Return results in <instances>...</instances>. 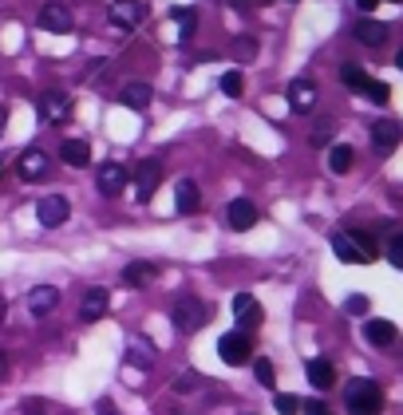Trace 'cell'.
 I'll return each mask as SVG.
<instances>
[{
  "label": "cell",
  "mask_w": 403,
  "mask_h": 415,
  "mask_svg": "<svg viewBox=\"0 0 403 415\" xmlns=\"http://www.w3.org/2000/svg\"><path fill=\"white\" fill-rule=\"evenodd\" d=\"M356 4H360L364 12H372V9H376V4H379V0H356Z\"/></svg>",
  "instance_id": "cell-43"
},
{
  "label": "cell",
  "mask_w": 403,
  "mask_h": 415,
  "mask_svg": "<svg viewBox=\"0 0 403 415\" xmlns=\"http://www.w3.org/2000/svg\"><path fill=\"white\" fill-rule=\"evenodd\" d=\"M289 107L297 111V115L317 107V84H312V79H292L289 84Z\"/></svg>",
  "instance_id": "cell-14"
},
{
  "label": "cell",
  "mask_w": 403,
  "mask_h": 415,
  "mask_svg": "<svg viewBox=\"0 0 403 415\" xmlns=\"http://www.w3.org/2000/svg\"><path fill=\"white\" fill-rule=\"evenodd\" d=\"M48 166H52V159H48V151H40V146H28V151L20 154V178H24V182H40V178L48 174Z\"/></svg>",
  "instance_id": "cell-11"
},
{
  "label": "cell",
  "mask_w": 403,
  "mask_h": 415,
  "mask_svg": "<svg viewBox=\"0 0 403 415\" xmlns=\"http://www.w3.org/2000/svg\"><path fill=\"white\" fill-rule=\"evenodd\" d=\"M174 206H178V214H194L202 206V194H198V186L190 178H182L178 186H174Z\"/></svg>",
  "instance_id": "cell-23"
},
{
  "label": "cell",
  "mask_w": 403,
  "mask_h": 415,
  "mask_svg": "<svg viewBox=\"0 0 403 415\" xmlns=\"http://www.w3.org/2000/svg\"><path fill=\"white\" fill-rule=\"evenodd\" d=\"M300 411H309V415H328L320 399H309V404H300Z\"/></svg>",
  "instance_id": "cell-40"
},
{
  "label": "cell",
  "mask_w": 403,
  "mask_h": 415,
  "mask_svg": "<svg viewBox=\"0 0 403 415\" xmlns=\"http://www.w3.org/2000/svg\"><path fill=\"white\" fill-rule=\"evenodd\" d=\"M340 79H344L348 87H356V91H364V84H368V71L356 68V64H344V68H340Z\"/></svg>",
  "instance_id": "cell-28"
},
{
  "label": "cell",
  "mask_w": 403,
  "mask_h": 415,
  "mask_svg": "<svg viewBox=\"0 0 403 415\" xmlns=\"http://www.w3.org/2000/svg\"><path fill=\"white\" fill-rule=\"evenodd\" d=\"M146 16L143 0H111V9H107V20H111L115 28H123V32H131V28H138Z\"/></svg>",
  "instance_id": "cell-6"
},
{
  "label": "cell",
  "mask_w": 403,
  "mask_h": 415,
  "mask_svg": "<svg viewBox=\"0 0 403 415\" xmlns=\"http://www.w3.org/2000/svg\"><path fill=\"white\" fill-rule=\"evenodd\" d=\"M151 95H155V91H151V84H127L119 91V103H123V107H131V111H146V107H151Z\"/></svg>",
  "instance_id": "cell-21"
},
{
  "label": "cell",
  "mask_w": 403,
  "mask_h": 415,
  "mask_svg": "<svg viewBox=\"0 0 403 415\" xmlns=\"http://www.w3.org/2000/svg\"><path fill=\"white\" fill-rule=\"evenodd\" d=\"M127 360H131L135 368H151V364H155V348H146V344H131Z\"/></svg>",
  "instance_id": "cell-29"
},
{
  "label": "cell",
  "mask_w": 403,
  "mask_h": 415,
  "mask_svg": "<svg viewBox=\"0 0 403 415\" xmlns=\"http://www.w3.org/2000/svg\"><path fill=\"white\" fill-rule=\"evenodd\" d=\"M364 336H368V344H376V348H392L399 332H395L392 321H368L364 324Z\"/></svg>",
  "instance_id": "cell-22"
},
{
  "label": "cell",
  "mask_w": 403,
  "mask_h": 415,
  "mask_svg": "<svg viewBox=\"0 0 403 415\" xmlns=\"http://www.w3.org/2000/svg\"><path fill=\"white\" fill-rule=\"evenodd\" d=\"M273 407H277L281 415H297V411H300V399L289 396V391H277V396H273Z\"/></svg>",
  "instance_id": "cell-32"
},
{
  "label": "cell",
  "mask_w": 403,
  "mask_h": 415,
  "mask_svg": "<svg viewBox=\"0 0 403 415\" xmlns=\"http://www.w3.org/2000/svg\"><path fill=\"white\" fill-rule=\"evenodd\" d=\"M356 40L368 44V48H379V44L387 40V28L379 24V20H360V24H356Z\"/></svg>",
  "instance_id": "cell-24"
},
{
  "label": "cell",
  "mask_w": 403,
  "mask_h": 415,
  "mask_svg": "<svg viewBox=\"0 0 403 415\" xmlns=\"http://www.w3.org/2000/svg\"><path fill=\"white\" fill-rule=\"evenodd\" d=\"M253 372H257V380L265 384V388H273L277 384V372H273V360H265V356H261V360H253Z\"/></svg>",
  "instance_id": "cell-33"
},
{
  "label": "cell",
  "mask_w": 403,
  "mask_h": 415,
  "mask_svg": "<svg viewBox=\"0 0 403 415\" xmlns=\"http://www.w3.org/2000/svg\"><path fill=\"white\" fill-rule=\"evenodd\" d=\"M253 56H257V40H253V36H238V40H233V59H238V64H249Z\"/></svg>",
  "instance_id": "cell-26"
},
{
  "label": "cell",
  "mask_w": 403,
  "mask_h": 415,
  "mask_svg": "<svg viewBox=\"0 0 403 415\" xmlns=\"http://www.w3.org/2000/svg\"><path fill=\"white\" fill-rule=\"evenodd\" d=\"M305 376H309V384H312L317 391H328V388L336 384V368L328 364V360H320V356L305 364Z\"/></svg>",
  "instance_id": "cell-17"
},
{
  "label": "cell",
  "mask_w": 403,
  "mask_h": 415,
  "mask_svg": "<svg viewBox=\"0 0 403 415\" xmlns=\"http://www.w3.org/2000/svg\"><path fill=\"white\" fill-rule=\"evenodd\" d=\"M40 24L48 28V32H71L76 28V16H71L68 4H60V0H48L40 9Z\"/></svg>",
  "instance_id": "cell-9"
},
{
  "label": "cell",
  "mask_w": 403,
  "mask_h": 415,
  "mask_svg": "<svg viewBox=\"0 0 403 415\" xmlns=\"http://www.w3.org/2000/svg\"><path fill=\"white\" fill-rule=\"evenodd\" d=\"M395 68H399V71H403V51H399V56H395Z\"/></svg>",
  "instance_id": "cell-45"
},
{
  "label": "cell",
  "mask_w": 403,
  "mask_h": 415,
  "mask_svg": "<svg viewBox=\"0 0 403 415\" xmlns=\"http://www.w3.org/2000/svg\"><path fill=\"white\" fill-rule=\"evenodd\" d=\"M36 218H40L44 229H60L63 221L71 218V202L63 194H48V198H40V206H36Z\"/></svg>",
  "instance_id": "cell-4"
},
{
  "label": "cell",
  "mask_w": 403,
  "mask_h": 415,
  "mask_svg": "<svg viewBox=\"0 0 403 415\" xmlns=\"http://www.w3.org/2000/svg\"><path fill=\"white\" fill-rule=\"evenodd\" d=\"M344 404H348L352 415H379L384 411V391H379L376 380H352L348 391H344Z\"/></svg>",
  "instance_id": "cell-1"
},
{
  "label": "cell",
  "mask_w": 403,
  "mask_h": 415,
  "mask_svg": "<svg viewBox=\"0 0 403 415\" xmlns=\"http://www.w3.org/2000/svg\"><path fill=\"white\" fill-rule=\"evenodd\" d=\"M206 305L198 301V296H182V301H174V309H170V321H174V329L178 332H198L202 324H206Z\"/></svg>",
  "instance_id": "cell-3"
},
{
  "label": "cell",
  "mask_w": 403,
  "mask_h": 415,
  "mask_svg": "<svg viewBox=\"0 0 403 415\" xmlns=\"http://www.w3.org/2000/svg\"><path fill=\"white\" fill-rule=\"evenodd\" d=\"M155 277H158V265L155 261H131L127 269H123V285H131V289L151 285Z\"/></svg>",
  "instance_id": "cell-18"
},
{
  "label": "cell",
  "mask_w": 403,
  "mask_h": 415,
  "mask_svg": "<svg viewBox=\"0 0 403 415\" xmlns=\"http://www.w3.org/2000/svg\"><path fill=\"white\" fill-rule=\"evenodd\" d=\"M332 254L340 257L344 265H368L376 257V246H372L364 234H336L332 237Z\"/></svg>",
  "instance_id": "cell-2"
},
{
  "label": "cell",
  "mask_w": 403,
  "mask_h": 415,
  "mask_svg": "<svg viewBox=\"0 0 403 415\" xmlns=\"http://www.w3.org/2000/svg\"><path fill=\"white\" fill-rule=\"evenodd\" d=\"M107 76H111V59H95V64H91V68H87V84H103V79Z\"/></svg>",
  "instance_id": "cell-34"
},
{
  "label": "cell",
  "mask_w": 403,
  "mask_h": 415,
  "mask_svg": "<svg viewBox=\"0 0 403 415\" xmlns=\"http://www.w3.org/2000/svg\"><path fill=\"white\" fill-rule=\"evenodd\" d=\"M332 135H336V123H320V127L312 131V146H325Z\"/></svg>",
  "instance_id": "cell-37"
},
{
  "label": "cell",
  "mask_w": 403,
  "mask_h": 415,
  "mask_svg": "<svg viewBox=\"0 0 403 415\" xmlns=\"http://www.w3.org/2000/svg\"><path fill=\"white\" fill-rule=\"evenodd\" d=\"M40 111L48 123H60V119L71 115V95L68 91H44L40 95Z\"/></svg>",
  "instance_id": "cell-16"
},
{
  "label": "cell",
  "mask_w": 403,
  "mask_h": 415,
  "mask_svg": "<svg viewBox=\"0 0 403 415\" xmlns=\"http://www.w3.org/2000/svg\"><path fill=\"white\" fill-rule=\"evenodd\" d=\"M222 91L230 95V99H241V91H245V79H241L238 68H230V71L222 76Z\"/></svg>",
  "instance_id": "cell-27"
},
{
  "label": "cell",
  "mask_w": 403,
  "mask_h": 415,
  "mask_svg": "<svg viewBox=\"0 0 403 415\" xmlns=\"http://www.w3.org/2000/svg\"><path fill=\"white\" fill-rule=\"evenodd\" d=\"M60 309V289L56 285H36L32 293H28V313L32 316H48Z\"/></svg>",
  "instance_id": "cell-12"
},
{
  "label": "cell",
  "mask_w": 403,
  "mask_h": 415,
  "mask_svg": "<svg viewBox=\"0 0 403 415\" xmlns=\"http://www.w3.org/2000/svg\"><path fill=\"white\" fill-rule=\"evenodd\" d=\"M158 182H163V162H158V159H143L135 166V198H138V202H151V194H155Z\"/></svg>",
  "instance_id": "cell-5"
},
{
  "label": "cell",
  "mask_w": 403,
  "mask_h": 415,
  "mask_svg": "<svg viewBox=\"0 0 403 415\" xmlns=\"http://www.w3.org/2000/svg\"><path fill=\"white\" fill-rule=\"evenodd\" d=\"M4 376H9V356L0 352V380H4Z\"/></svg>",
  "instance_id": "cell-42"
},
{
  "label": "cell",
  "mask_w": 403,
  "mask_h": 415,
  "mask_svg": "<svg viewBox=\"0 0 403 415\" xmlns=\"http://www.w3.org/2000/svg\"><path fill=\"white\" fill-rule=\"evenodd\" d=\"M403 131L399 123H392V119H379L376 127H372V143H376V151H392V146H399Z\"/></svg>",
  "instance_id": "cell-19"
},
{
  "label": "cell",
  "mask_w": 403,
  "mask_h": 415,
  "mask_svg": "<svg viewBox=\"0 0 403 415\" xmlns=\"http://www.w3.org/2000/svg\"><path fill=\"white\" fill-rule=\"evenodd\" d=\"M60 159L68 162V166H87L91 162V143H83V139H68V143H60Z\"/></svg>",
  "instance_id": "cell-20"
},
{
  "label": "cell",
  "mask_w": 403,
  "mask_h": 415,
  "mask_svg": "<svg viewBox=\"0 0 403 415\" xmlns=\"http://www.w3.org/2000/svg\"><path fill=\"white\" fill-rule=\"evenodd\" d=\"M218 356H222L230 368L249 364V336L245 332H225V336L218 340Z\"/></svg>",
  "instance_id": "cell-7"
},
{
  "label": "cell",
  "mask_w": 403,
  "mask_h": 415,
  "mask_svg": "<svg viewBox=\"0 0 403 415\" xmlns=\"http://www.w3.org/2000/svg\"><path fill=\"white\" fill-rule=\"evenodd\" d=\"M225 218H230V226L238 229V234H245V229L257 226V206L249 202V198H233L230 210H225Z\"/></svg>",
  "instance_id": "cell-15"
},
{
  "label": "cell",
  "mask_w": 403,
  "mask_h": 415,
  "mask_svg": "<svg viewBox=\"0 0 403 415\" xmlns=\"http://www.w3.org/2000/svg\"><path fill=\"white\" fill-rule=\"evenodd\" d=\"M233 316H238V324H241L238 332L257 329V324L265 321V313H261V305H257V296H249V293H238V296H233Z\"/></svg>",
  "instance_id": "cell-10"
},
{
  "label": "cell",
  "mask_w": 403,
  "mask_h": 415,
  "mask_svg": "<svg viewBox=\"0 0 403 415\" xmlns=\"http://www.w3.org/2000/svg\"><path fill=\"white\" fill-rule=\"evenodd\" d=\"M20 411H24V415H48V404H44V399H24Z\"/></svg>",
  "instance_id": "cell-38"
},
{
  "label": "cell",
  "mask_w": 403,
  "mask_h": 415,
  "mask_svg": "<svg viewBox=\"0 0 403 415\" xmlns=\"http://www.w3.org/2000/svg\"><path fill=\"white\" fill-rule=\"evenodd\" d=\"M194 388H198L194 376H178V380H174V391H182V396H186V391H194Z\"/></svg>",
  "instance_id": "cell-39"
},
{
  "label": "cell",
  "mask_w": 403,
  "mask_h": 415,
  "mask_svg": "<svg viewBox=\"0 0 403 415\" xmlns=\"http://www.w3.org/2000/svg\"><path fill=\"white\" fill-rule=\"evenodd\" d=\"M95 178H99V190H103L107 198H115V194H123V186H127L131 170L123 166V162H99Z\"/></svg>",
  "instance_id": "cell-8"
},
{
  "label": "cell",
  "mask_w": 403,
  "mask_h": 415,
  "mask_svg": "<svg viewBox=\"0 0 403 415\" xmlns=\"http://www.w3.org/2000/svg\"><path fill=\"white\" fill-rule=\"evenodd\" d=\"M352 162H356V151H352L348 143H336L332 151H328V170H332V174H348Z\"/></svg>",
  "instance_id": "cell-25"
},
{
  "label": "cell",
  "mask_w": 403,
  "mask_h": 415,
  "mask_svg": "<svg viewBox=\"0 0 403 415\" xmlns=\"http://www.w3.org/2000/svg\"><path fill=\"white\" fill-rule=\"evenodd\" d=\"M364 95H368L372 103H379V107H384V103L392 99V87L379 84V79H368V84H364Z\"/></svg>",
  "instance_id": "cell-30"
},
{
  "label": "cell",
  "mask_w": 403,
  "mask_h": 415,
  "mask_svg": "<svg viewBox=\"0 0 403 415\" xmlns=\"http://www.w3.org/2000/svg\"><path fill=\"white\" fill-rule=\"evenodd\" d=\"M107 305H111V296H107V289H99V285H95V289H87V293H83V301H79V321H87V324H91V321H99V316L107 313Z\"/></svg>",
  "instance_id": "cell-13"
},
{
  "label": "cell",
  "mask_w": 403,
  "mask_h": 415,
  "mask_svg": "<svg viewBox=\"0 0 403 415\" xmlns=\"http://www.w3.org/2000/svg\"><path fill=\"white\" fill-rule=\"evenodd\" d=\"M344 309H348L352 316H360V313H368V296L364 293H356V296H348V301H344Z\"/></svg>",
  "instance_id": "cell-36"
},
{
  "label": "cell",
  "mask_w": 403,
  "mask_h": 415,
  "mask_svg": "<svg viewBox=\"0 0 403 415\" xmlns=\"http://www.w3.org/2000/svg\"><path fill=\"white\" fill-rule=\"evenodd\" d=\"M4 115H9V111H4V107H0V123H4Z\"/></svg>",
  "instance_id": "cell-46"
},
{
  "label": "cell",
  "mask_w": 403,
  "mask_h": 415,
  "mask_svg": "<svg viewBox=\"0 0 403 415\" xmlns=\"http://www.w3.org/2000/svg\"><path fill=\"white\" fill-rule=\"evenodd\" d=\"M4 316H9V301L0 296V324H4Z\"/></svg>",
  "instance_id": "cell-44"
},
{
  "label": "cell",
  "mask_w": 403,
  "mask_h": 415,
  "mask_svg": "<svg viewBox=\"0 0 403 415\" xmlns=\"http://www.w3.org/2000/svg\"><path fill=\"white\" fill-rule=\"evenodd\" d=\"M387 261L395 269H403V234H392V241H387Z\"/></svg>",
  "instance_id": "cell-35"
},
{
  "label": "cell",
  "mask_w": 403,
  "mask_h": 415,
  "mask_svg": "<svg viewBox=\"0 0 403 415\" xmlns=\"http://www.w3.org/2000/svg\"><path fill=\"white\" fill-rule=\"evenodd\" d=\"M170 16L182 24V40H186V36H194V24H198V12L194 9H170Z\"/></svg>",
  "instance_id": "cell-31"
},
{
  "label": "cell",
  "mask_w": 403,
  "mask_h": 415,
  "mask_svg": "<svg viewBox=\"0 0 403 415\" xmlns=\"http://www.w3.org/2000/svg\"><path fill=\"white\" fill-rule=\"evenodd\" d=\"M99 415H119V411H115V404H111V399H103V404H99Z\"/></svg>",
  "instance_id": "cell-41"
}]
</instances>
